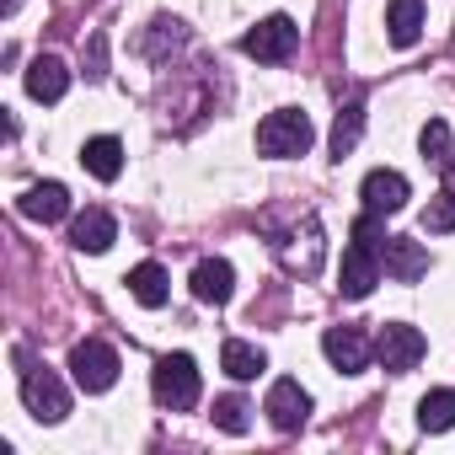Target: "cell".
<instances>
[{
    "instance_id": "7",
    "label": "cell",
    "mask_w": 455,
    "mask_h": 455,
    "mask_svg": "<svg viewBox=\"0 0 455 455\" xmlns=\"http://www.w3.org/2000/svg\"><path fill=\"white\" fill-rule=\"evenodd\" d=\"M263 412L274 418V428L295 434V428L311 418V391H306L300 380H274V391H268V407H263Z\"/></svg>"
},
{
    "instance_id": "8",
    "label": "cell",
    "mask_w": 455,
    "mask_h": 455,
    "mask_svg": "<svg viewBox=\"0 0 455 455\" xmlns=\"http://www.w3.org/2000/svg\"><path fill=\"white\" fill-rule=\"evenodd\" d=\"M375 284H380V252L364 247V242H354V247L343 252V284H338V290H343L348 300H364Z\"/></svg>"
},
{
    "instance_id": "9",
    "label": "cell",
    "mask_w": 455,
    "mask_h": 455,
    "mask_svg": "<svg viewBox=\"0 0 455 455\" xmlns=\"http://www.w3.org/2000/svg\"><path fill=\"white\" fill-rule=\"evenodd\" d=\"M380 268H386L396 284H412V279L428 274V252H423L412 236H386V247H380Z\"/></svg>"
},
{
    "instance_id": "21",
    "label": "cell",
    "mask_w": 455,
    "mask_h": 455,
    "mask_svg": "<svg viewBox=\"0 0 455 455\" xmlns=\"http://www.w3.org/2000/svg\"><path fill=\"white\" fill-rule=\"evenodd\" d=\"M418 423H423L428 434L455 428V391H428V396L418 402Z\"/></svg>"
},
{
    "instance_id": "19",
    "label": "cell",
    "mask_w": 455,
    "mask_h": 455,
    "mask_svg": "<svg viewBox=\"0 0 455 455\" xmlns=\"http://www.w3.org/2000/svg\"><path fill=\"white\" fill-rule=\"evenodd\" d=\"M359 129H364V97H348V102L338 108V124H332V156H338V161L359 145Z\"/></svg>"
},
{
    "instance_id": "1",
    "label": "cell",
    "mask_w": 455,
    "mask_h": 455,
    "mask_svg": "<svg viewBox=\"0 0 455 455\" xmlns=\"http://www.w3.org/2000/svg\"><path fill=\"white\" fill-rule=\"evenodd\" d=\"M17 375H22V402H28V412L38 418V423H60L65 412H70V391L60 386V375L54 370H44V364H33L22 348H17Z\"/></svg>"
},
{
    "instance_id": "17",
    "label": "cell",
    "mask_w": 455,
    "mask_h": 455,
    "mask_svg": "<svg viewBox=\"0 0 455 455\" xmlns=\"http://www.w3.org/2000/svg\"><path fill=\"white\" fill-rule=\"evenodd\" d=\"M81 166H86L92 177L113 182V177L124 172V145H118L113 134H97V140H86V150H81Z\"/></svg>"
},
{
    "instance_id": "18",
    "label": "cell",
    "mask_w": 455,
    "mask_h": 455,
    "mask_svg": "<svg viewBox=\"0 0 455 455\" xmlns=\"http://www.w3.org/2000/svg\"><path fill=\"white\" fill-rule=\"evenodd\" d=\"M129 295L140 300V306H166V295H172V284H166V268L161 263H140L134 274H129Z\"/></svg>"
},
{
    "instance_id": "3",
    "label": "cell",
    "mask_w": 455,
    "mask_h": 455,
    "mask_svg": "<svg viewBox=\"0 0 455 455\" xmlns=\"http://www.w3.org/2000/svg\"><path fill=\"white\" fill-rule=\"evenodd\" d=\"M150 391H156L161 407L188 412V407L198 402V364H193L188 354H166V359L156 364V375H150Z\"/></svg>"
},
{
    "instance_id": "2",
    "label": "cell",
    "mask_w": 455,
    "mask_h": 455,
    "mask_svg": "<svg viewBox=\"0 0 455 455\" xmlns=\"http://www.w3.org/2000/svg\"><path fill=\"white\" fill-rule=\"evenodd\" d=\"M311 140H316V129H311V118L300 108H279V113H268L258 124V150L263 156H306Z\"/></svg>"
},
{
    "instance_id": "15",
    "label": "cell",
    "mask_w": 455,
    "mask_h": 455,
    "mask_svg": "<svg viewBox=\"0 0 455 455\" xmlns=\"http://www.w3.org/2000/svg\"><path fill=\"white\" fill-rule=\"evenodd\" d=\"M231 290H236V274H231V263H225V258H204L193 268V295L204 306H225V300H231Z\"/></svg>"
},
{
    "instance_id": "22",
    "label": "cell",
    "mask_w": 455,
    "mask_h": 455,
    "mask_svg": "<svg viewBox=\"0 0 455 455\" xmlns=\"http://www.w3.org/2000/svg\"><path fill=\"white\" fill-rule=\"evenodd\" d=\"M418 145H423V161H439V166H450V161H455V145H450L444 118H428V124H423V134H418Z\"/></svg>"
},
{
    "instance_id": "6",
    "label": "cell",
    "mask_w": 455,
    "mask_h": 455,
    "mask_svg": "<svg viewBox=\"0 0 455 455\" xmlns=\"http://www.w3.org/2000/svg\"><path fill=\"white\" fill-rule=\"evenodd\" d=\"M375 354H380V364H386L391 375H407V370L428 354V338H423L418 327H407V322H391V327H380Z\"/></svg>"
},
{
    "instance_id": "25",
    "label": "cell",
    "mask_w": 455,
    "mask_h": 455,
    "mask_svg": "<svg viewBox=\"0 0 455 455\" xmlns=\"http://www.w3.org/2000/svg\"><path fill=\"white\" fill-rule=\"evenodd\" d=\"M444 193H450V198H455V161H450V166H444Z\"/></svg>"
},
{
    "instance_id": "24",
    "label": "cell",
    "mask_w": 455,
    "mask_h": 455,
    "mask_svg": "<svg viewBox=\"0 0 455 455\" xmlns=\"http://www.w3.org/2000/svg\"><path fill=\"white\" fill-rule=\"evenodd\" d=\"M423 231H455V198H450V193H444V198H428Z\"/></svg>"
},
{
    "instance_id": "12",
    "label": "cell",
    "mask_w": 455,
    "mask_h": 455,
    "mask_svg": "<svg viewBox=\"0 0 455 455\" xmlns=\"http://www.w3.org/2000/svg\"><path fill=\"white\" fill-rule=\"evenodd\" d=\"M364 209H375V214H396V209H407V177L402 172H370L364 177Z\"/></svg>"
},
{
    "instance_id": "5",
    "label": "cell",
    "mask_w": 455,
    "mask_h": 455,
    "mask_svg": "<svg viewBox=\"0 0 455 455\" xmlns=\"http://www.w3.org/2000/svg\"><path fill=\"white\" fill-rule=\"evenodd\" d=\"M295 44H300V28H295V17H268V22H258V28L242 38V49H247L252 60H263V65H279V60H290V54H295Z\"/></svg>"
},
{
    "instance_id": "20",
    "label": "cell",
    "mask_w": 455,
    "mask_h": 455,
    "mask_svg": "<svg viewBox=\"0 0 455 455\" xmlns=\"http://www.w3.org/2000/svg\"><path fill=\"white\" fill-rule=\"evenodd\" d=\"M225 375H231V380H258L263 375V348H252V343H242V338H231V343H225Z\"/></svg>"
},
{
    "instance_id": "14",
    "label": "cell",
    "mask_w": 455,
    "mask_h": 455,
    "mask_svg": "<svg viewBox=\"0 0 455 455\" xmlns=\"http://www.w3.org/2000/svg\"><path fill=\"white\" fill-rule=\"evenodd\" d=\"M70 242L97 258V252H108V247L118 242V225H113L108 209H86V214H76V225H70Z\"/></svg>"
},
{
    "instance_id": "16",
    "label": "cell",
    "mask_w": 455,
    "mask_h": 455,
    "mask_svg": "<svg viewBox=\"0 0 455 455\" xmlns=\"http://www.w3.org/2000/svg\"><path fill=\"white\" fill-rule=\"evenodd\" d=\"M386 28H391L396 49H412L423 38V0H391V6H386Z\"/></svg>"
},
{
    "instance_id": "4",
    "label": "cell",
    "mask_w": 455,
    "mask_h": 455,
    "mask_svg": "<svg viewBox=\"0 0 455 455\" xmlns=\"http://www.w3.org/2000/svg\"><path fill=\"white\" fill-rule=\"evenodd\" d=\"M70 370H76V386H81V391H113V380H118V354H113L108 343L86 338V343L70 348Z\"/></svg>"
},
{
    "instance_id": "23",
    "label": "cell",
    "mask_w": 455,
    "mask_h": 455,
    "mask_svg": "<svg viewBox=\"0 0 455 455\" xmlns=\"http://www.w3.org/2000/svg\"><path fill=\"white\" fill-rule=\"evenodd\" d=\"M214 423H220L225 434H247V428H252V407H247L242 396H220V402H214Z\"/></svg>"
},
{
    "instance_id": "10",
    "label": "cell",
    "mask_w": 455,
    "mask_h": 455,
    "mask_svg": "<svg viewBox=\"0 0 455 455\" xmlns=\"http://www.w3.org/2000/svg\"><path fill=\"white\" fill-rule=\"evenodd\" d=\"M322 354L343 370V375H359L364 364H370V338L359 332V327H327V338H322Z\"/></svg>"
},
{
    "instance_id": "26",
    "label": "cell",
    "mask_w": 455,
    "mask_h": 455,
    "mask_svg": "<svg viewBox=\"0 0 455 455\" xmlns=\"http://www.w3.org/2000/svg\"><path fill=\"white\" fill-rule=\"evenodd\" d=\"M17 6H22V0H6V6H0V12H6V17H12V12H17Z\"/></svg>"
},
{
    "instance_id": "11",
    "label": "cell",
    "mask_w": 455,
    "mask_h": 455,
    "mask_svg": "<svg viewBox=\"0 0 455 455\" xmlns=\"http://www.w3.org/2000/svg\"><path fill=\"white\" fill-rule=\"evenodd\" d=\"M65 92H70V70H65V60L38 54V60L28 65V97H33V102H60Z\"/></svg>"
},
{
    "instance_id": "13",
    "label": "cell",
    "mask_w": 455,
    "mask_h": 455,
    "mask_svg": "<svg viewBox=\"0 0 455 455\" xmlns=\"http://www.w3.org/2000/svg\"><path fill=\"white\" fill-rule=\"evenodd\" d=\"M17 209H22L28 220L54 225V220H65V214H70V193H65V182H33V188L17 198Z\"/></svg>"
}]
</instances>
